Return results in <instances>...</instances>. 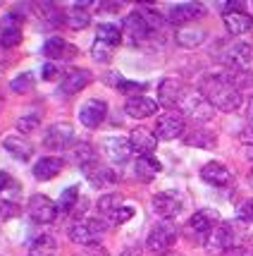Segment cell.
<instances>
[{
    "label": "cell",
    "instance_id": "obj_13",
    "mask_svg": "<svg viewBox=\"0 0 253 256\" xmlns=\"http://www.w3.org/2000/svg\"><path fill=\"white\" fill-rule=\"evenodd\" d=\"M74 142V130L69 122H53L43 134V146L45 148H55V151H65L69 144Z\"/></svg>",
    "mask_w": 253,
    "mask_h": 256
},
{
    "label": "cell",
    "instance_id": "obj_28",
    "mask_svg": "<svg viewBox=\"0 0 253 256\" xmlns=\"http://www.w3.org/2000/svg\"><path fill=\"white\" fill-rule=\"evenodd\" d=\"M65 24L74 32H81L91 24V12H88V2H74L69 10L65 12Z\"/></svg>",
    "mask_w": 253,
    "mask_h": 256
},
{
    "label": "cell",
    "instance_id": "obj_37",
    "mask_svg": "<svg viewBox=\"0 0 253 256\" xmlns=\"http://www.w3.org/2000/svg\"><path fill=\"white\" fill-rule=\"evenodd\" d=\"M79 199H81V194H79V187H77V184H72V187H67V190L60 194L57 208H60V211H65V213H72Z\"/></svg>",
    "mask_w": 253,
    "mask_h": 256
},
{
    "label": "cell",
    "instance_id": "obj_7",
    "mask_svg": "<svg viewBox=\"0 0 253 256\" xmlns=\"http://www.w3.org/2000/svg\"><path fill=\"white\" fill-rule=\"evenodd\" d=\"M225 65L234 72H246L253 74V46L251 44H232L222 53Z\"/></svg>",
    "mask_w": 253,
    "mask_h": 256
},
{
    "label": "cell",
    "instance_id": "obj_36",
    "mask_svg": "<svg viewBox=\"0 0 253 256\" xmlns=\"http://www.w3.org/2000/svg\"><path fill=\"white\" fill-rule=\"evenodd\" d=\"M189 146H198V148H213L215 146V136L208 130H191V134L184 136Z\"/></svg>",
    "mask_w": 253,
    "mask_h": 256
},
{
    "label": "cell",
    "instance_id": "obj_44",
    "mask_svg": "<svg viewBox=\"0 0 253 256\" xmlns=\"http://www.w3.org/2000/svg\"><path fill=\"white\" fill-rule=\"evenodd\" d=\"M129 218H134V206H129V204H127V206H122L120 211L112 216L110 223H112V225H122V223H127Z\"/></svg>",
    "mask_w": 253,
    "mask_h": 256
},
{
    "label": "cell",
    "instance_id": "obj_22",
    "mask_svg": "<svg viewBox=\"0 0 253 256\" xmlns=\"http://www.w3.org/2000/svg\"><path fill=\"white\" fill-rule=\"evenodd\" d=\"M124 112L129 118H136V120H146L158 112V100L148 98V96H134V98H127L124 103Z\"/></svg>",
    "mask_w": 253,
    "mask_h": 256
},
{
    "label": "cell",
    "instance_id": "obj_39",
    "mask_svg": "<svg viewBox=\"0 0 253 256\" xmlns=\"http://www.w3.org/2000/svg\"><path fill=\"white\" fill-rule=\"evenodd\" d=\"M33 84H36V82H33L31 72H22L19 77H14L10 82V89L14 91V94H29V91L33 89Z\"/></svg>",
    "mask_w": 253,
    "mask_h": 256
},
{
    "label": "cell",
    "instance_id": "obj_23",
    "mask_svg": "<svg viewBox=\"0 0 253 256\" xmlns=\"http://www.w3.org/2000/svg\"><path fill=\"white\" fill-rule=\"evenodd\" d=\"M184 86L187 84H182L179 79H163L160 86H158V103L170 108V110H175V106H177V100H179V96H182Z\"/></svg>",
    "mask_w": 253,
    "mask_h": 256
},
{
    "label": "cell",
    "instance_id": "obj_45",
    "mask_svg": "<svg viewBox=\"0 0 253 256\" xmlns=\"http://www.w3.org/2000/svg\"><path fill=\"white\" fill-rule=\"evenodd\" d=\"M41 77H43L45 82H55V79H60V67H57L55 62H45L43 70H41Z\"/></svg>",
    "mask_w": 253,
    "mask_h": 256
},
{
    "label": "cell",
    "instance_id": "obj_11",
    "mask_svg": "<svg viewBox=\"0 0 253 256\" xmlns=\"http://www.w3.org/2000/svg\"><path fill=\"white\" fill-rule=\"evenodd\" d=\"M153 211L163 218V220H172L177 218L182 208H184V199H182V194H177V192H158L153 196Z\"/></svg>",
    "mask_w": 253,
    "mask_h": 256
},
{
    "label": "cell",
    "instance_id": "obj_50",
    "mask_svg": "<svg viewBox=\"0 0 253 256\" xmlns=\"http://www.w3.org/2000/svg\"><path fill=\"white\" fill-rule=\"evenodd\" d=\"M84 256H105V252H103V249H98V246H91V252H88V254H84Z\"/></svg>",
    "mask_w": 253,
    "mask_h": 256
},
{
    "label": "cell",
    "instance_id": "obj_27",
    "mask_svg": "<svg viewBox=\"0 0 253 256\" xmlns=\"http://www.w3.org/2000/svg\"><path fill=\"white\" fill-rule=\"evenodd\" d=\"M103 79H105V84L115 86L120 94L129 96V98H134V96H143L141 91H146V84H141V82H129V79L122 77L120 72H108Z\"/></svg>",
    "mask_w": 253,
    "mask_h": 256
},
{
    "label": "cell",
    "instance_id": "obj_21",
    "mask_svg": "<svg viewBox=\"0 0 253 256\" xmlns=\"http://www.w3.org/2000/svg\"><path fill=\"white\" fill-rule=\"evenodd\" d=\"M100 146H103V154L110 158L112 163H124L132 156V144L124 136H108V139H103Z\"/></svg>",
    "mask_w": 253,
    "mask_h": 256
},
{
    "label": "cell",
    "instance_id": "obj_49",
    "mask_svg": "<svg viewBox=\"0 0 253 256\" xmlns=\"http://www.w3.org/2000/svg\"><path fill=\"white\" fill-rule=\"evenodd\" d=\"M246 115H249V122L253 124V96H251V100H249V106H246Z\"/></svg>",
    "mask_w": 253,
    "mask_h": 256
},
{
    "label": "cell",
    "instance_id": "obj_24",
    "mask_svg": "<svg viewBox=\"0 0 253 256\" xmlns=\"http://www.w3.org/2000/svg\"><path fill=\"white\" fill-rule=\"evenodd\" d=\"M62 168H65V160L57 156H43L36 160V166H33V178L45 182V180H53L57 178L60 172H62Z\"/></svg>",
    "mask_w": 253,
    "mask_h": 256
},
{
    "label": "cell",
    "instance_id": "obj_38",
    "mask_svg": "<svg viewBox=\"0 0 253 256\" xmlns=\"http://www.w3.org/2000/svg\"><path fill=\"white\" fill-rule=\"evenodd\" d=\"M38 124H41V112H29V115H22L19 120H17V130L24 134H31L33 130H38Z\"/></svg>",
    "mask_w": 253,
    "mask_h": 256
},
{
    "label": "cell",
    "instance_id": "obj_34",
    "mask_svg": "<svg viewBox=\"0 0 253 256\" xmlns=\"http://www.w3.org/2000/svg\"><path fill=\"white\" fill-rule=\"evenodd\" d=\"M206 41V32L203 29H179L177 32V44L184 48H196Z\"/></svg>",
    "mask_w": 253,
    "mask_h": 256
},
{
    "label": "cell",
    "instance_id": "obj_1",
    "mask_svg": "<svg viewBox=\"0 0 253 256\" xmlns=\"http://www.w3.org/2000/svg\"><path fill=\"white\" fill-rule=\"evenodd\" d=\"M198 91L206 96L213 108H218L222 112H234L242 108L244 94L234 84H232L225 72H215V74H206L198 84Z\"/></svg>",
    "mask_w": 253,
    "mask_h": 256
},
{
    "label": "cell",
    "instance_id": "obj_31",
    "mask_svg": "<svg viewBox=\"0 0 253 256\" xmlns=\"http://www.w3.org/2000/svg\"><path fill=\"white\" fill-rule=\"evenodd\" d=\"M96 38L98 41H103V44H108V46H120L124 38H122V29L117 26V24H110V22H103L98 24V29H96Z\"/></svg>",
    "mask_w": 253,
    "mask_h": 256
},
{
    "label": "cell",
    "instance_id": "obj_10",
    "mask_svg": "<svg viewBox=\"0 0 253 256\" xmlns=\"http://www.w3.org/2000/svg\"><path fill=\"white\" fill-rule=\"evenodd\" d=\"M22 20L24 17L17 10H12L0 20V48L10 50L22 44Z\"/></svg>",
    "mask_w": 253,
    "mask_h": 256
},
{
    "label": "cell",
    "instance_id": "obj_15",
    "mask_svg": "<svg viewBox=\"0 0 253 256\" xmlns=\"http://www.w3.org/2000/svg\"><path fill=\"white\" fill-rule=\"evenodd\" d=\"M105 115H108V103L100 98H88L81 108H79V120L81 124L86 127V130H96L103 124L105 120Z\"/></svg>",
    "mask_w": 253,
    "mask_h": 256
},
{
    "label": "cell",
    "instance_id": "obj_48",
    "mask_svg": "<svg viewBox=\"0 0 253 256\" xmlns=\"http://www.w3.org/2000/svg\"><path fill=\"white\" fill-rule=\"evenodd\" d=\"M227 256H253L251 249H246V246H237V249H232Z\"/></svg>",
    "mask_w": 253,
    "mask_h": 256
},
{
    "label": "cell",
    "instance_id": "obj_33",
    "mask_svg": "<svg viewBox=\"0 0 253 256\" xmlns=\"http://www.w3.org/2000/svg\"><path fill=\"white\" fill-rule=\"evenodd\" d=\"M33 8H36L38 12H43L41 17H43L50 26H60V24H65V12L60 10L55 2H38V5H33Z\"/></svg>",
    "mask_w": 253,
    "mask_h": 256
},
{
    "label": "cell",
    "instance_id": "obj_14",
    "mask_svg": "<svg viewBox=\"0 0 253 256\" xmlns=\"http://www.w3.org/2000/svg\"><path fill=\"white\" fill-rule=\"evenodd\" d=\"M206 14V8L201 2H177L167 12V22L177 24V26H187V24L196 22Z\"/></svg>",
    "mask_w": 253,
    "mask_h": 256
},
{
    "label": "cell",
    "instance_id": "obj_30",
    "mask_svg": "<svg viewBox=\"0 0 253 256\" xmlns=\"http://www.w3.org/2000/svg\"><path fill=\"white\" fill-rule=\"evenodd\" d=\"M122 206H127V204H124V199H122V194H105V196H100V199H98L100 218H103L105 223H110V218L120 211Z\"/></svg>",
    "mask_w": 253,
    "mask_h": 256
},
{
    "label": "cell",
    "instance_id": "obj_2",
    "mask_svg": "<svg viewBox=\"0 0 253 256\" xmlns=\"http://www.w3.org/2000/svg\"><path fill=\"white\" fill-rule=\"evenodd\" d=\"M175 110L182 112L184 120L189 118L194 122H208L210 118L215 115V108L206 100V96L201 91L191 89V86H184V91H182V96H179V100H177V106H175Z\"/></svg>",
    "mask_w": 253,
    "mask_h": 256
},
{
    "label": "cell",
    "instance_id": "obj_29",
    "mask_svg": "<svg viewBox=\"0 0 253 256\" xmlns=\"http://www.w3.org/2000/svg\"><path fill=\"white\" fill-rule=\"evenodd\" d=\"M134 172H136V178L141 182H151L160 172V163L153 156H139L136 163H134Z\"/></svg>",
    "mask_w": 253,
    "mask_h": 256
},
{
    "label": "cell",
    "instance_id": "obj_18",
    "mask_svg": "<svg viewBox=\"0 0 253 256\" xmlns=\"http://www.w3.org/2000/svg\"><path fill=\"white\" fill-rule=\"evenodd\" d=\"M43 56L50 62H55V60H72V58H77V46H69L60 36H50V38H45L43 44Z\"/></svg>",
    "mask_w": 253,
    "mask_h": 256
},
{
    "label": "cell",
    "instance_id": "obj_19",
    "mask_svg": "<svg viewBox=\"0 0 253 256\" xmlns=\"http://www.w3.org/2000/svg\"><path fill=\"white\" fill-rule=\"evenodd\" d=\"M201 178H203V182H208L213 187H227V184H232V180H234L230 168L225 166V163H218V160H210V163H206V166L201 168Z\"/></svg>",
    "mask_w": 253,
    "mask_h": 256
},
{
    "label": "cell",
    "instance_id": "obj_17",
    "mask_svg": "<svg viewBox=\"0 0 253 256\" xmlns=\"http://www.w3.org/2000/svg\"><path fill=\"white\" fill-rule=\"evenodd\" d=\"M88 84H91V72L81 70V67H72V70H67L62 82H60V94L62 96H74L81 89H86Z\"/></svg>",
    "mask_w": 253,
    "mask_h": 256
},
{
    "label": "cell",
    "instance_id": "obj_3",
    "mask_svg": "<svg viewBox=\"0 0 253 256\" xmlns=\"http://www.w3.org/2000/svg\"><path fill=\"white\" fill-rule=\"evenodd\" d=\"M103 232H105L103 218H86V220H77L69 228V240L81 246H98Z\"/></svg>",
    "mask_w": 253,
    "mask_h": 256
},
{
    "label": "cell",
    "instance_id": "obj_6",
    "mask_svg": "<svg viewBox=\"0 0 253 256\" xmlns=\"http://www.w3.org/2000/svg\"><path fill=\"white\" fill-rule=\"evenodd\" d=\"M222 22H225V29L232 36H242L253 26V17L249 12H244V2H225Z\"/></svg>",
    "mask_w": 253,
    "mask_h": 256
},
{
    "label": "cell",
    "instance_id": "obj_47",
    "mask_svg": "<svg viewBox=\"0 0 253 256\" xmlns=\"http://www.w3.org/2000/svg\"><path fill=\"white\" fill-rule=\"evenodd\" d=\"M88 211V199L86 196H81V199L77 201V206H74V211H72V216H77V218H81L84 213Z\"/></svg>",
    "mask_w": 253,
    "mask_h": 256
},
{
    "label": "cell",
    "instance_id": "obj_52",
    "mask_svg": "<svg viewBox=\"0 0 253 256\" xmlns=\"http://www.w3.org/2000/svg\"><path fill=\"white\" fill-rule=\"evenodd\" d=\"M251 184H253V170H251Z\"/></svg>",
    "mask_w": 253,
    "mask_h": 256
},
{
    "label": "cell",
    "instance_id": "obj_54",
    "mask_svg": "<svg viewBox=\"0 0 253 256\" xmlns=\"http://www.w3.org/2000/svg\"><path fill=\"white\" fill-rule=\"evenodd\" d=\"M251 244H253V237H251Z\"/></svg>",
    "mask_w": 253,
    "mask_h": 256
},
{
    "label": "cell",
    "instance_id": "obj_16",
    "mask_svg": "<svg viewBox=\"0 0 253 256\" xmlns=\"http://www.w3.org/2000/svg\"><path fill=\"white\" fill-rule=\"evenodd\" d=\"M81 172L86 175V180L93 184V187H112L115 182H117V175H115V170L108 166H103L100 160H93V163H86V166L81 168Z\"/></svg>",
    "mask_w": 253,
    "mask_h": 256
},
{
    "label": "cell",
    "instance_id": "obj_53",
    "mask_svg": "<svg viewBox=\"0 0 253 256\" xmlns=\"http://www.w3.org/2000/svg\"><path fill=\"white\" fill-rule=\"evenodd\" d=\"M0 108H2V98H0Z\"/></svg>",
    "mask_w": 253,
    "mask_h": 256
},
{
    "label": "cell",
    "instance_id": "obj_9",
    "mask_svg": "<svg viewBox=\"0 0 253 256\" xmlns=\"http://www.w3.org/2000/svg\"><path fill=\"white\" fill-rule=\"evenodd\" d=\"M151 32H153V29L148 26V22L143 20V14L139 10L129 12V14L124 17V22H122V38L129 46H141L143 41H148Z\"/></svg>",
    "mask_w": 253,
    "mask_h": 256
},
{
    "label": "cell",
    "instance_id": "obj_41",
    "mask_svg": "<svg viewBox=\"0 0 253 256\" xmlns=\"http://www.w3.org/2000/svg\"><path fill=\"white\" fill-rule=\"evenodd\" d=\"M143 14V20H146V22H148V26H151V29H160V26H163V24L167 22V17H163V14H160V12H155L153 8H151V5H146V8H141V10H139Z\"/></svg>",
    "mask_w": 253,
    "mask_h": 256
},
{
    "label": "cell",
    "instance_id": "obj_4",
    "mask_svg": "<svg viewBox=\"0 0 253 256\" xmlns=\"http://www.w3.org/2000/svg\"><path fill=\"white\" fill-rule=\"evenodd\" d=\"M187 130V120L184 115L177 110H165L160 112L155 118V127H153V134L160 139V142H172L177 136H182Z\"/></svg>",
    "mask_w": 253,
    "mask_h": 256
},
{
    "label": "cell",
    "instance_id": "obj_26",
    "mask_svg": "<svg viewBox=\"0 0 253 256\" xmlns=\"http://www.w3.org/2000/svg\"><path fill=\"white\" fill-rule=\"evenodd\" d=\"M2 148H5L12 158H17V160H29V158L33 156V146L24 139L22 134L5 136V139H2Z\"/></svg>",
    "mask_w": 253,
    "mask_h": 256
},
{
    "label": "cell",
    "instance_id": "obj_32",
    "mask_svg": "<svg viewBox=\"0 0 253 256\" xmlns=\"http://www.w3.org/2000/svg\"><path fill=\"white\" fill-rule=\"evenodd\" d=\"M29 256H57V242L55 237L50 234H41L33 240L31 249H29Z\"/></svg>",
    "mask_w": 253,
    "mask_h": 256
},
{
    "label": "cell",
    "instance_id": "obj_20",
    "mask_svg": "<svg viewBox=\"0 0 253 256\" xmlns=\"http://www.w3.org/2000/svg\"><path fill=\"white\" fill-rule=\"evenodd\" d=\"M129 144H132V151H136L139 156H153L155 146H158V136L146 127H136L129 134Z\"/></svg>",
    "mask_w": 253,
    "mask_h": 256
},
{
    "label": "cell",
    "instance_id": "obj_35",
    "mask_svg": "<svg viewBox=\"0 0 253 256\" xmlns=\"http://www.w3.org/2000/svg\"><path fill=\"white\" fill-rule=\"evenodd\" d=\"M72 160H74L79 168H84L86 163L98 160V156H96V151H93V146H91V144H86V142H79V144L72 148Z\"/></svg>",
    "mask_w": 253,
    "mask_h": 256
},
{
    "label": "cell",
    "instance_id": "obj_40",
    "mask_svg": "<svg viewBox=\"0 0 253 256\" xmlns=\"http://www.w3.org/2000/svg\"><path fill=\"white\" fill-rule=\"evenodd\" d=\"M112 46H108V44H103V41H93V46H91V58L96 60V62H110L112 60Z\"/></svg>",
    "mask_w": 253,
    "mask_h": 256
},
{
    "label": "cell",
    "instance_id": "obj_51",
    "mask_svg": "<svg viewBox=\"0 0 253 256\" xmlns=\"http://www.w3.org/2000/svg\"><path fill=\"white\" fill-rule=\"evenodd\" d=\"M246 156H249V160H253V144L246 146Z\"/></svg>",
    "mask_w": 253,
    "mask_h": 256
},
{
    "label": "cell",
    "instance_id": "obj_43",
    "mask_svg": "<svg viewBox=\"0 0 253 256\" xmlns=\"http://www.w3.org/2000/svg\"><path fill=\"white\" fill-rule=\"evenodd\" d=\"M19 206H17V201H10V199H0V216L2 218H14V216H19Z\"/></svg>",
    "mask_w": 253,
    "mask_h": 256
},
{
    "label": "cell",
    "instance_id": "obj_25",
    "mask_svg": "<svg viewBox=\"0 0 253 256\" xmlns=\"http://www.w3.org/2000/svg\"><path fill=\"white\" fill-rule=\"evenodd\" d=\"M220 213L215 211V208H201V211H196L194 216H191V220H189V225H191V230H196V232L201 234H208L210 230H215V225H220Z\"/></svg>",
    "mask_w": 253,
    "mask_h": 256
},
{
    "label": "cell",
    "instance_id": "obj_12",
    "mask_svg": "<svg viewBox=\"0 0 253 256\" xmlns=\"http://www.w3.org/2000/svg\"><path fill=\"white\" fill-rule=\"evenodd\" d=\"M57 211H60L57 204L50 196H45V194H33L31 199H29V216H31L33 223H38V225L53 223Z\"/></svg>",
    "mask_w": 253,
    "mask_h": 256
},
{
    "label": "cell",
    "instance_id": "obj_8",
    "mask_svg": "<svg viewBox=\"0 0 253 256\" xmlns=\"http://www.w3.org/2000/svg\"><path fill=\"white\" fill-rule=\"evenodd\" d=\"M206 246L210 254H230L232 249H237V232L232 223L215 225V230L206 234Z\"/></svg>",
    "mask_w": 253,
    "mask_h": 256
},
{
    "label": "cell",
    "instance_id": "obj_5",
    "mask_svg": "<svg viewBox=\"0 0 253 256\" xmlns=\"http://www.w3.org/2000/svg\"><path fill=\"white\" fill-rule=\"evenodd\" d=\"M177 242V225L172 220H160L158 225H153V230L146 240L148 252L153 254H167Z\"/></svg>",
    "mask_w": 253,
    "mask_h": 256
},
{
    "label": "cell",
    "instance_id": "obj_46",
    "mask_svg": "<svg viewBox=\"0 0 253 256\" xmlns=\"http://www.w3.org/2000/svg\"><path fill=\"white\" fill-rule=\"evenodd\" d=\"M12 187H17V182L12 180V175H7L5 170H0V192L2 190H12Z\"/></svg>",
    "mask_w": 253,
    "mask_h": 256
},
{
    "label": "cell",
    "instance_id": "obj_42",
    "mask_svg": "<svg viewBox=\"0 0 253 256\" xmlns=\"http://www.w3.org/2000/svg\"><path fill=\"white\" fill-rule=\"evenodd\" d=\"M237 218L242 223H253V199H244L237 206Z\"/></svg>",
    "mask_w": 253,
    "mask_h": 256
}]
</instances>
